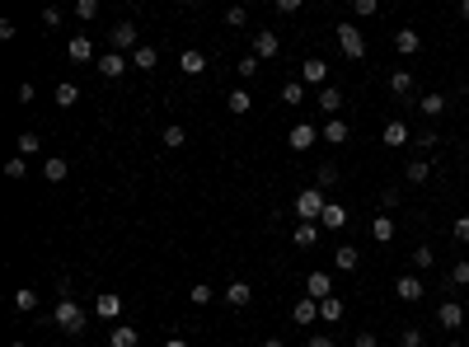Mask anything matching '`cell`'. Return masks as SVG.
Listing matches in <instances>:
<instances>
[{
    "instance_id": "obj_28",
    "label": "cell",
    "mask_w": 469,
    "mask_h": 347,
    "mask_svg": "<svg viewBox=\"0 0 469 347\" xmlns=\"http://www.w3.org/2000/svg\"><path fill=\"white\" fill-rule=\"evenodd\" d=\"M357 249H352V244H343V249H338V254H334V268L338 272H357Z\"/></svg>"
},
{
    "instance_id": "obj_26",
    "label": "cell",
    "mask_w": 469,
    "mask_h": 347,
    "mask_svg": "<svg viewBox=\"0 0 469 347\" xmlns=\"http://www.w3.org/2000/svg\"><path fill=\"white\" fill-rule=\"evenodd\" d=\"M319 225H329V230H343V225H347V207L329 202V207H324V216H319Z\"/></svg>"
},
{
    "instance_id": "obj_6",
    "label": "cell",
    "mask_w": 469,
    "mask_h": 347,
    "mask_svg": "<svg viewBox=\"0 0 469 347\" xmlns=\"http://www.w3.org/2000/svg\"><path fill=\"white\" fill-rule=\"evenodd\" d=\"M108 43H113V52H136V47H141V33H136V24H118L108 33Z\"/></svg>"
},
{
    "instance_id": "obj_2",
    "label": "cell",
    "mask_w": 469,
    "mask_h": 347,
    "mask_svg": "<svg viewBox=\"0 0 469 347\" xmlns=\"http://www.w3.org/2000/svg\"><path fill=\"white\" fill-rule=\"evenodd\" d=\"M324 207H329L324 188H305L301 197H296V216H301V221H310V225H319V216H324Z\"/></svg>"
},
{
    "instance_id": "obj_38",
    "label": "cell",
    "mask_w": 469,
    "mask_h": 347,
    "mask_svg": "<svg viewBox=\"0 0 469 347\" xmlns=\"http://www.w3.org/2000/svg\"><path fill=\"white\" fill-rule=\"evenodd\" d=\"M183 141H188V132H183V127H165V146H169V150H183Z\"/></svg>"
},
{
    "instance_id": "obj_4",
    "label": "cell",
    "mask_w": 469,
    "mask_h": 347,
    "mask_svg": "<svg viewBox=\"0 0 469 347\" xmlns=\"http://www.w3.org/2000/svg\"><path fill=\"white\" fill-rule=\"evenodd\" d=\"M305 296H310V301H329V296H334V272L314 268L310 277H305Z\"/></svg>"
},
{
    "instance_id": "obj_8",
    "label": "cell",
    "mask_w": 469,
    "mask_h": 347,
    "mask_svg": "<svg viewBox=\"0 0 469 347\" xmlns=\"http://www.w3.org/2000/svg\"><path fill=\"white\" fill-rule=\"evenodd\" d=\"M66 56L76 61V66H85V61H94V43L85 33H76V38H66Z\"/></svg>"
},
{
    "instance_id": "obj_42",
    "label": "cell",
    "mask_w": 469,
    "mask_h": 347,
    "mask_svg": "<svg viewBox=\"0 0 469 347\" xmlns=\"http://www.w3.org/2000/svg\"><path fill=\"white\" fill-rule=\"evenodd\" d=\"M24 174H29V160H24V155H14L10 165H5V179H24Z\"/></svg>"
},
{
    "instance_id": "obj_54",
    "label": "cell",
    "mask_w": 469,
    "mask_h": 347,
    "mask_svg": "<svg viewBox=\"0 0 469 347\" xmlns=\"http://www.w3.org/2000/svg\"><path fill=\"white\" fill-rule=\"evenodd\" d=\"M263 347H287V343H282V338H263Z\"/></svg>"
},
{
    "instance_id": "obj_16",
    "label": "cell",
    "mask_w": 469,
    "mask_h": 347,
    "mask_svg": "<svg viewBox=\"0 0 469 347\" xmlns=\"http://www.w3.org/2000/svg\"><path fill=\"white\" fill-rule=\"evenodd\" d=\"M291 319H296V324H314V319H319V301H310V296H305V301H296L291 305Z\"/></svg>"
},
{
    "instance_id": "obj_58",
    "label": "cell",
    "mask_w": 469,
    "mask_h": 347,
    "mask_svg": "<svg viewBox=\"0 0 469 347\" xmlns=\"http://www.w3.org/2000/svg\"><path fill=\"white\" fill-rule=\"evenodd\" d=\"M465 94H469V80H465Z\"/></svg>"
},
{
    "instance_id": "obj_34",
    "label": "cell",
    "mask_w": 469,
    "mask_h": 347,
    "mask_svg": "<svg viewBox=\"0 0 469 347\" xmlns=\"http://www.w3.org/2000/svg\"><path fill=\"white\" fill-rule=\"evenodd\" d=\"M14 150H19V155H24V160H29V155H38V150H43V141H38V136H34V132H24V136H19V141H14Z\"/></svg>"
},
{
    "instance_id": "obj_31",
    "label": "cell",
    "mask_w": 469,
    "mask_h": 347,
    "mask_svg": "<svg viewBox=\"0 0 469 347\" xmlns=\"http://www.w3.org/2000/svg\"><path fill=\"white\" fill-rule=\"evenodd\" d=\"M427 174H432L427 160H408V165H403V179H408V183H427Z\"/></svg>"
},
{
    "instance_id": "obj_56",
    "label": "cell",
    "mask_w": 469,
    "mask_h": 347,
    "mask_svg": "<svg viewBox=\"0 0 469 347\" xmlns=\"http://www.w3.org/2000/svg\"><path fill=\"white\" fill-rule=\"evenodd\" d=\"M5 347H29V343H19V338H14V343H5Z\"/></svg>"
},
{
    "instance_id": "obj_12",
    "label": "cell",
    "mask_w": 469,
    "mask_h": 347,
    "mask_svg": "<svg viewBox=\"0 0 469 347\" xmlns=\"http://www.w3.org/2000/svg\"><path fill=\"white\" fill-rule=\"evenodd\" d=\"M249 301H254V286H249V281H230V286H225V305H230V310H244Z\"/></svg>"
},
{
    "instance_id": "obj_15",
    "label": "cell",
    "mask_w": 469,
    "mask_h": 347,
    "mask_svg": "<svg viewBox=\"0 0 469 347\" xmlns=\"http://www.w3.org/2000/svg\"><path fill=\"white\" fill-rule=\"evenodd\" d=\"M291 244H296V249H314V244H319V225L301 221L296 230H291Z\"/></svg>"
},
{
    "instance_id": "obj_23",
    "label": "cell",
    "mask_w": 469,
    "mask_h": 347,
    "mask_svg": "<svg viewBox=\"0 0 469 347\" xmlns=\"http://www.w3.org/2000/svg\"><path fill=\"white\" fill-rule=\"evenodd\" d=\"M338 108H343V90H338V85H324V90H319V113L334 118Z\"/></svg>"
},
{
    "instance_id": "obj_19",
    "label": "cell",
    "mask_w": 469,
    "mask_h": 347,
    "mask_svg": "<svg viewBox=\"0 0 469 347\" xmlns=\"http://www.w3.org/2000/svg\"><path fill=\"white\" fill-rule=\"evenodd\" d=\"M394 230H399V225H394V216H385V212H380L376 221H371V235H376V244H390V239H394Z\"/></svg>"
},
{
    "instance_id": "obj_37",
    "label": "cell",
    "mask_w": 469,
    "mask_h": 347,
    "mask_svg": "<svg viewBox=\"0 0 469 347\" xmlns=\"http://www.w3.org/2000/svg\"><path fill=\"white\" fill-rule=\"evenodd\" d=\"M76 99H80V90L71 85V80H66V85H56V103H61V108H71Z\"/></svg>"
},
{
    "instance_id": "obj_50",
    "label": "cell",
    "mask_w": 469,
    "mask_h": 347,
    "mask_svg": "<svg viewBox=\"0 0 469 347\" xmlns=\"http://www.w3.org/2000/svg\"><path fill=\"white\" fill-rule=\"evenodd\" d=\"M239 76H258V56H244V61H239Z\"/></svg>"
},
{
    "instance_id": "obj_40",
    "label": "cell",
    "mask_w": 469,
    "mask_h": 347,
    "mask_svg": "<svg viewBox=\"0 0 469 347\" xmlns=\"http://www.w3.org/2000/svg\"><path fill=\"white\" fill-rule=\"evenodd\" d=\"M225 24H230V29H244V24H249V10H244V5H230V10H225Z\"/></svg>"
},
{
    "instance_id": "obj_45",
    "label": "cell",
    "mask_w": 469,
    "mask_h": 347,
    "mask_svg": "<svg viewBox=\"0 0 469 347\" xmlns=\"http://www.w3.org/2000/svg\"><path fill=\"white\" fill-rule=\"evenodd\" d=\"M376 10H380L376 0H357V5H352V14H357V19H371V14H376Z\"/></svg>"
},
{
    "instance_id": "obj_36",
    "label": "cell",
    "mask_w": 469,
    "mask_h": 347,
    "mask_svg": "<svg viewBox=\"0 0 469 347\" xmlns=\"http://www.w3.org/2000/svg\"><path fill=\"white\" fill-rule=\"evenodd\" d=\"M225 108H230V113H249V108H254V99H249L244 90H234L230 99H225Z\"/></svg>"
},
{
    "instance_id": "obj_13",
    "label": "cell",
    "mask_w": 469,
    "mask_h": 347,
    "mask_svg": "<svg viewBox=\"0 0 469 347\" xmlns=\"http://www.w3.org/2000/svg\"><path fill=\"white\" fill-rule=\"evenodd\" d=\"M319 136H324L329 146H343L347 136H352V127H347V123H343V118H329V123H324V127H319Z\"/></svg>"
},
{
    "instance_id": "obj_49",
    "label": "cell",
    "mask_w": 469,
    "mask_h": 347,
    "mask_svg": "<svg viewBox=\"0 0 469 347\" xmlns=\"http://www.w3.org/2000/svg\"><path fill=\"white\" fill-rule=\"evenodd\" d=\"M376 343H380V338H376V333H366V328H361V333L352 338V347H376Z\"/></svg>"
},
{
    "instance_id": "obj_52",
    "label": "cell",
    "mask_w": 469,
    "mask_h": 347,
    "mask_svg": "<svg viewBox=\"0 0 469 347\" xmlns=\"http://www.w3.org/2000/svg\"><path fill=\"white\" fill-rule=\"evenodd\" d=\"M305 347H338V343H334V338H310Z\"/></svg>"
},
{
    "instance_id": "obj_3",
    "label": "cell",
    "mask_w": 469,
    "mask_h": 347,
    "mask_svg": "<svg viewBox=\"0 0 469 347\" xmlns=\"http://www.w3.org/2000/svg\"><path fill=\"white\" fill-rule=\"evenodd\" d=\"M334 38H338V47H343V56H352V61H361V56H366V38H361L357 24H338Z\"/></svg>"
},
{
    "instance_id": "obj_24",
    "label": "cell",
    "mask_w": 469,
    "mask_h": 347,
    "mask_svg": "<svg viewBox=\"0 0 469 347\" xmlns=\"http://www.w3.org/2000/svg\"><path fill=\"white\" fill-rule=\"evenodd\" d=\"M136 343H141V333H136L132 324H118V328L108 333V347H136Z\"/></svg>"
},
{
    "instance_id": "obj_11",
    "label": "cell",
    "mask_w": 469,
    "mask_h": 347,
    "mask_svg": "<svg viewBox=\"0 0 469 347\" xmlns=\"http://www.w3.org/2000/svg\"><path fill=\"white\" fill-rule=\"evenodd\" d=\"M301 85H319V90L329 85V66L319 61V56H310V61L301 66Z\"/></svg>"
},
{
    "instance_id": "obj_53",
    "label": "cell",
    "mask_w": 469,
    "mask_h": 347,
    "mask_svg": "<svg viewBox=\"0 0 469 347\" xmlns=\"http://www.w3.org/2000/svg\"><path fill=\"white\" fill-rule=\"evenodd\" d=\"M165 347H188V338H169V343Z\"/></svg>"
},
{
    "instance_id": "obj_46",
    "label": "cell",
    "mask_w": 469,
    "mask_h": 347,
    "mask_svg": "<svg viewBox=\"0 0 469 347\" xmlns=\"http://www.w3.org/2000/svg\"><path fill=\"white\" fill-rule=\"evenodd\" d=\"M450 235H455V239H460V244H469V216H460V221H455V225H450Z\"/></svg>"
},
{
    "instance_id": "obj_43",
    "label": "cell",
    "mask_w": 469,
    "mask_h": 347,
    "mask_svg": "<svg viewBox=\"0 0 469 347\" xmlns=\"http://www.w3.org/2000/svg\"><path fill=\"white\" fill-rule=\"evenodd\" d=\"M338 183V165H319V188H334Z\"/></svg>"
},
{
    "instance_id": "obj_29",
    "label": "cell",
    "mask_w": 469,
    "mask_h": 347,
    "mask_svg": "<svg viewBox=\"0 0 469 347\" xmlns=\"http://www.w3.org/2000/svg\"><path fill=\"white\" fill-rule=\"evenodd\" d=\"M14 310H19V314L38 310V291H34V286H19V291H14Z\"/></svg>"
},
{
    "instance_id": "obj_47",
    "label": "cell",
    "mask_w": 469,
    "mask_h": 347,
    "mask_svg": "<svg viewBox=\"0 0 469 347\" xmlns=\"http://www.w3.org/2000/svg\"><path fill=\"white\" fill-rule=\"evenodd\" d=\"M450 281H455V286H469V263H455V268H450Z\"/></svg>"
},
{
    "instance_id": "obj_5",
    "label": "cell",
    "mask_w": 469,
    "mask_h": 347,
    "mask_svg": "<svg viewBox=\"0 0 469 347\" xmlns=\"http://www.w3.org/2000/svg\"><path fill=\"white\" fill-rule=\"evenodd\" d=\"M436 324L446 328V333H455V328L465 324V305H460V301H441V305H436Z\"/></svg>"
},
{
    "instance_id": "obj_14",
    "label": "cell",
    "mask_w": 469,
    "mask_h": 347,
    "mask_svg": "<svg viewBox=\"0 0 469 347\" xmlns=\"http://www.w3.org/2000/svg\"><path fill=\"white\" fill-rule=\"evenodd\" d=\"M123 71H127V56H123V52H103V56H99V76H103V80H118Z\"/></svg>"
},
{
    "instance_id": "obj_1",
    "label": "cell",
    "mask_w": 469,
    "mask_h": 347,
    "mask_svg": "<svg viewBox=\"0 0 469 347\" xmlns=\"http://www.w3.org/2000/svg\"><path fill=\"white\" fill-rule=\"evenodd\" d=\"M52 319H56V324H61V328H66L71 338H76V333H85V324H90V314L80 310V301H71V296H61V301H56Z\"/></svg>"
},
{
    "instance_id": "obj_48",
    "label": "cell",
    "mask_w": 469,
    "mask_h": 347,
    "mask_svg": "<svg viewBox=\"0 0 469 347\" xmlns=\"http://www.w3.org/2000/svg\"><path fill=\"white\" fill-rule=\"evenodd\" d=\"M399 347H423V333H418V328H403V338H399Z\"/></svg>"
},
{
    "instance_id": "obj_21",
    "label": "cell",
    "mask_w": 469,
    "mask_h": 347,
    "mask_svg": "<svg viewBox=\"0 0 469 347\" xmlns=\"http://www.w3.org/2000/svg\"><path fill=\"white\" fill-rule=\"evenodd\" d=\"M132 66H136V71H155V66H160V52H155L150 43H141V47L132 52Z\"/></svg>"
},
{
    "instance_id": "obj_44",
    "label": "cell",
    "mask_w": 469,
    "mask_h": 347,
    "mask_svg": "<svg viewBox=\"0 0 469 347\" xmlns=\"http://www.w3.org/2000/svg\"><path fill=\"white\" fill-rule=\"evenodd\" d=\"M76 14L80 19H94L99 14V0H76Z\"/></svg>"
},
{
    "instance_id": "obj_32",
    "label": "cell",
    "mask_w": 469,
    "mask_h": 347,
    "mask_svg": "<svg viewBox=\"0 0 469 347\" xmlns=\"http://www.w3.org/2000/svg\"><path fill=\"white\" fill-rule=\"evenodd\" d=\"M319 319H324V324H338V319H343V301H338V296L319 301Z\"/></svg>"
},
{
    "instance_id": "obj_35",
    "label": "cell",
    "mask_w": 469,
    "mask_h": 347,
    "mask_svg": "<svg viewBox=\"0 0 469 347\" xmlns=\"http://www.w3.org/2000/svg\"><path fill=\"white\" fill-rule=\"evenodd\" d=\"M43 174H47V183H61V179H66V160H61V155H52V160L43 165Z\"/></svg>"
},
{
    "instance_id": "obj_57",
    "label": "cell",
    "mask_w": 469,
    "mask_h": 347,
    "mask_svg": "<svg viewBox=\"0 0 469 347\" xmlns=\"http://www.w3.org/2000/svg\"><path fill=\"white\" fill-rule=\"evenodd\" d=\"M446 347H465V343H446Z\"/></svg>"
},
{
    "instance_id": "obj_17",
    "label": "cell",
    "mask_w": 469,
    "mask_h": 347,
    "mask_svg": "<svg viewBox=\"0 0 469 347\" xmlns=\"http://www.w3.org/2000/svg\"><path fill=\"white\" fill-rule=\"evenodd\" d=\"M418 47H423V38H418V29H399V33H394V52H399V56H413Z\"/></svg>"
},
{
    "instance_id": "obj_9",
    "label": "cell",
    "mask_w": 469,
    "mask_h": 347,
    "mask_svg": "<svg viewBox=\"0 0 469 347\" xmlns=\"http://www.w3.org/2000/svg\"><path fill=\"white\" fill-rule=\"evenodd\" d=\"M277 52H282V38L272 33V29H263V33L254 38V56H258V61H272Z\"/></svg>"
},
{
    "instance_id": "obj_51",
    "label": "cell",
    "mask_w": 469,
    "mask_h": 347,
    "mask_svg": "<svg viewBox=\"0 0 469 347\" xmlns=\"http://www.w3.org/2000/svg\"><path fill=\"white\" fill-rule=\"evenodd\" d=\"M413 141H418V146H423V150H432V146H436V132H418Z\"/></svg>"
},
{
    "instance_id": "obj_20",
    "label": "cell",
    "mask_w": 469,
    "mask_h": 347,
    "mask_svg": "<svg viewBox=\"0 0 469 347\" xmlns=\"http://www.w3.org/2000/svg\"><path fill=\"white\" fill-rule=\"evenodd\" d=\"M314 136H319V132H314L310 123H296V127H291V150H310Z\"/></svg>"
},
{
    "instance_id": "obj_22",
    "label": "cell",
    "mask_w": 469,
    "mask_h": 347,
    "mask_svg": "<svg viewBox=\"0 0 469 347\" xmlns=\"http://www.w3.org/2000/svg\"><path fill=\"white\" fill-rule=\"evenodd\" d=\"M179 71H183V76H202V71H207V56H202L197 47H188V52L179 56Z\"/></svg>"
},
{
    "instance_id": "obj_27",
    "label": "cell",
    "mask_w": 469,
    "mask_h": 347,
    "mask_svg": "<svg viewBox=\"0 0 469 347\" xmlns=\"http://www.w3.org/2000/svg\"><path fill=\"white\" fill-rule=\"evenodd\" d=\"M418 108H423L427 113V118H441V113H446V94H423V99H418Z\"/></svg>"
},
{
    "instance_id": "obj_18",
    "label": "cell",
    "mask_w": 469,
    "mask_h": 347,
    "mask_svg": "<svg viewBox=\"0 0 469 347\" xmlns=\"http://www.w3.org/2000/svg\"><path fill=\"white\" fill-rule=\"evenodd\" d=\"M94 314H99V319H118V314H123V296L103 291L99 301H94Z\"/></svg>"
},
{
    "instance_id": "obj_41",
    "label": "cell",
    "mask_w": 469,
    "mask_h": 347,
    "mask_svg": "<svg viewBox=\"0 0 469 347\" xmlns=\"http://www.w3.org/2000/svg\"><path fill=\"white\" fill-rule=\"evenodd\" d=\"M399 202H403V197H399V188H385V192H380V212L390 216L394 207H399Z\"/></svg>"
},
{
    "instance_id": "obj_33",
    "label": "cell",
    "mask_w": 469,
    "mask_h": 347,
    "mask_svg": "<svg viewBox=\"0 0 469 347\" xmlns=\"http://www.w3.org/2000/svg\"><path fill=\"white\" fill-rule=\"evenodd\" d=\"M413 268H418V272L436 268V254H432V244H418V249H413Z\"/></svg>"
},
{
    "instance_id": "obj_25",
    "label": "cell",
    "mask_w": 469,
    "mask_h": 347,
    "mask_svg": "<svg viewBox=\"0 0 469 347\" xmlns=\"http://www.w3.org/2000/svg\"><path fill=\"white\" fill-rule=\"evenodd\" d=\"M413 85H418L413 71H394V76H390V94H399V99H403V94H413Z\"/></svg>"
},
{
    "instance_id": "obj_10",
    "label": "cell",
    "mask_w": 469,
    "mask_h": 347,
    "mask_svg": "<svg viewBox=\"0 0 469 347\" xmlns=\"http://www.w3.org/2000/svg\"><path fill=\"white\" fill-rule=\"evenodd\" d=\"M380 136H385V146H408V141H413V132H408V123H403V118H390Z\"/></svg>"
},
{
    "instance_id": "obj_30",
    "label": "cell",
    "mask_w": 469,
    "mask_h": 347,
    "mask_svg": "<svg viewBox=\"0 0 469 347\" xmlns=\"http://www.w3.org/2000/svg\"><path fill=\"white\" fill-rule=\"evenodd\" d=\"M282 103H291V108H301V103H305V85H301V80H287V85H282Z\"/></svg>"
},
{
    "instance_id": "obj_55",
    "label": "cell",
    "mask_w": 469,
    "mask_h": 347,
    "mask_svg": "<svg viewBox=\"0 0 469 347\" xmlns=\"http://www.w3.org/2000/svg\"><path fill=\"white\" fill-rule=\"evenodd\" d=\"M460 14H465V19H469V0H465V5H460Z\"/></svg>"
},
{
    "instance_id": "obj_7",
    "label": "cell",
    "mask_w": 469,
    "mask_h": 347,
    "mask_svg": "<svg viewBox=\"0 0 469 347\" xmlns=\"http://www.w3.org/2000/svg\"><path fill=\"white\" fill-rule=\"evenodd\" d=\"M423 277H418V272H399V281H394V296H399V301H423Z\"/></svg>"
},
{
    "instance_id": "obj_39",
    "label": "cell",
    "mask_w": 469,
    "mask_h": 347,
    "mask_svg": "<svg viewBox=\"0 0 469 347\" xmlns=\"http://www.w3.org/2000/svg\"><path fill=\"white\" fill-rule=\"evenodd\" d=\"M188 301H192V305H212L216 296H212V286H207V281H197V286L188 291Z\"/></svg>"
}]
</instances>
